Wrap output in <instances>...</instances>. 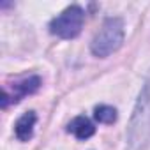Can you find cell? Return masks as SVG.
I'll return each mask as SVG.
<instances>
[{
	"mask_svg": "<svg viewBox=\"0 0 150 150\" xmlns=\"http://www.w3.org/2000/svg\"><path fill=\"white\" fill-rule=\"evenodd\" d=\"M150 139V81L145 83L134 108L129 125V141L134 148L143 146Z\"/></svg>",
	"mask_w": 150,
	"mask_h": 150,
	"instance_id": "6da1fadb",
	"label": "cell"
},
{
	"mask_svg": "<svg viewBox=\"0 0 150 150\" xmlns=\"http://www.w3.org/2000/svg\"><path fill=\"white\" fill-rule=\"evenodd\" d=\"M124 42V21L120 18H108L101 30L96 34L90 50L96 57H108L111 53H115Z\"/></svg>",
	"mask_w": 150,
	"mask_h": 150,
	"instance_id": "7a4b0ae2",
	"label": "cell"
},
{
	"mask_svg": "<svg viewBox=\"0 0 150 150\" xmlns=\"http://www.w3.org/2000/svg\"><path fill=\"white\" fill-rule=\"evenodd\" d=\"M83 21H85L83 9L80 6H71L50 23V32L62 39H74L81 32Z\"/></svg>",
	"mask_w": 150,
	"mask_h": 150,
	"instance_id": "3957f363",
	"label": "cell"
},
{
	"mask_svg": "<svg viewBox=\"0 0 150 150\" xmlns=\"http://www.w3.org/2000/svg\"><path fill=\"white\" fill-rule=\"evenodd\" d=\"M41 87V78L39 76H27L23 80H18L14 83H7L2 87V108H7L9 104L20 103L23 97L37 92Z\"/></svg>",
	"mask_w": 150,
	"mask_h": 150,
	"instance_id": "277c9868",
	"label": "cell"
},
{
	"mask_svg": "<svg viewBox=\"0 0 150 150\" xmlns=\"http://www.w3.org/2000/svg\"><path fill=\"white\" fill-rule=\"evenodd\" d=\"M67 132L74 134L78 139H88V138L96 132V127H94V124H92L87 117H76L74 120L69 122Z\"/></svg>",
	"mask_w": 150,
	"mask_h": 150,
	"instance_id": "5b68a950",
	"label": "cell"
},
{
	"mask_svg": "<svg viewBox=\"0 0 150 150\" xmlns=\"http://www.w3.org/2000/svg\"><path fill=\"white\" fill-rule=\"evenodd\" d=\"M35 120H37L35 113H34V111H28V113H25V115L16 122V129H14V131H16V138H18L20 141H28V139L32 138Z\"/></svg>",
	"mask_w": 150,
	"mask_h": 150,
	"instance_id": "8992f818",
	"label": "cell"
},
{
	"mask_svg": "<svg viewBox=\"0 0 150 150\" xmlns=\"http://www.w3.org/2000/svg\"><path fill=\"white\" fill-rule=\"evenodd\" d=\"M94 117H96V120L101 122V124H113V122L117 120V110L111 108V106L103 104V106H97V108H96Z\"/></svg>",
	"mask_w": 150,
	"mask_h": 150,
	"instance_id": "52a82bcc",
	"label": "cell"
}]
</instances>
